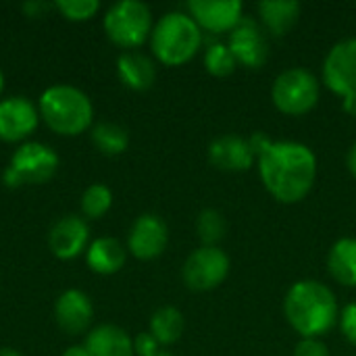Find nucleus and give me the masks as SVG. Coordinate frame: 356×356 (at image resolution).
Listing matches in <instances>:
<instances>
[{"instance_id":"obj_1","label":"nucleus","mask_w":356,"mask_h":356,"mask_svg":"<svg viewBox=\"0 0 356 356\" xmlns=\"http://www.w3.org/2000/svg\"><path fill=\"white\" fill-rule=\"evenodd\" d=\"M259 173L267 192L296 204L309 196L317 179V156L311 146L294 140H277L259 156Z\"/></svg>"},{"instance_id":"obj_2","label":"nucleus","mask_w":356,"mask_h":356,"mask_svg":"<svg viewBox=\"0 0 356 356\" xmlns=\"http://www.w3.org/2000/svg\"><path fill=\"white\" fill-rule=\"evenodd\" d=\"M284 315L300 338H321L340 321L336 294L317 280L296 282L284 298Z\"/></svg>"},{"instance_id":"obj_3","label":"nucleus","mask_w":356,"mask_h":356,"mask_svg":"<svg viewBox=\"0 0 356 356\" xmlns=\"http://www.w3.org/2000/svg\"><path fill=\"white\" fill-rule=\"evenodd\" d=\"M44 123L60 136H77L92 125L94 106L90 96L71 83H54L46 88L38 102Z\"/></svg>"},{"instance_id":"obj_4","label":"nucleus","mask_w":356,"mask_h":356,"mask_svg":"<svg viewBox=\"0 0 356 356\" xmlns=\"http://www.w3.org/2000/svg\"><path fill=\"white\" fill-rule=\"evenodd\" d=\"M202 46V29L181 10L165 13L152 27L150 48L154 56L169 67H179L196 56Z\"/></svg>"},{"instance_id":"obj_5","label":"nucleus","mask_w":356,"mask_h":356,"mask_svg":"<svg viewBox=\"0 0 356 356\" xmlns=\"http://www.w3.org/2000/svg\"><path fill=\"white\" fill-rule=\"evenodd\" d=\"M152 10L142 0L115 2L104 15V31L111 42L134 50L142 46L152 33Z\"/></svg>"},{"instance_id":"obj_6","label":"nucleus","mask_w":356,"mask_h":356,"mask_svg":"<svg viewBox=\"0 0 356 356\" xmlns=\"http://www.w3.org/2000/svg\"><path fill=\"white\" fill-rule=\"evenodd\" d=\"M321 94L319 79L302 67H290L282 71L271 86V100L275 108L290 117H302L311 113Z\"/></svg>"},{"instance_id":"obj_7","label":"nucleus","mask_w":356,"mask_h":356,"mask_svg":"<svg viewBox=\"0 0 356 356\" xmlns=\"http://www.w3.org/2000/svg\"><path fill=\"white\" fill-rule=\"evenodd\" d=\"M232 261L219 246L196 248L181 267L184 284L194 292H209L219 288L229 275Z\"/></svg>"},{"instance_id":"obj_8","label":"nucleus","mask_w":356,"mask_h":356,"mask_svg":"<svg viewBox=\"0 0 356 356\" xmlns=\"http://www.w3.org/2000/svg\"><path fill=\"white\" fill-rule=\"evenodd\" d=\"M8 169L23 184H44L58 169V154L42 142L21 144L8 163Z\"/></svg>"},{"instance_id":"obj_9","label":"nucleus","mask_w":356,"mask_h":356,"mask_svg":"<svg viewBox=\"0 0 356 356\" xmlns=\"http://www.w3.org/2000/svg\"><path fill=\"white\" fill-rule=\"evenodd\" d=\"M227 46L238 65L246 69H261L269 60V35L252 17H242V21L229 31Z\"/></svg>"},{"instance_id":"obj_10","label":"nucleus","mask_w":356,"mask_h":356,"mask_svg":"<svg viewBox=\"0 0 356 356\" xmlns=\"http://www.w3.org/2000/svg\"><path fill=\"white\" fill-rule=\"evenodd\" d=\"M323 83L338 96L356 94V38L336 42L323 58Z\"/></svg>"},{"instance_id":"obj_11","label":"nucleus","mask_w":356,"mask_h":356,"mask_svg":"<svg viewBox=\"0 0 356 356\" xmlns=\"http://www.w3.org/2000/svg\"><path fill=\"white\" fill-rule=\"evenodd\" d=\"M167 244H169V227L159 215L144 213L134 221L127 236V250L136 259L152 261L165 252Z\"/></svg>"},{"instance_id":"obj_12","label":"nucleus","mask_w":356,"mask_h":356,"mask_svg":"<svg viewBox=\"0 0 356 356\" xmlns=\"http://www.w3.org/2000/svg\"><path fill=\"white\" fill-rule=\"evenodd\" d=\"M40 111L27 96H8L0 100V140L21 142L35 131Z\"/></svg>"},{"instance_id":"obj_13","label":"nucleus","mask_w":356,"mask_h":356,"mask_svg":"<svg viewBox=\"0 0 356 356\" xmlns=\"http://www.w3.org/2000/svg\"><path fill=\"white\" fill-rule=\"evenodd\" d=\"M188 15L200 29L223 33L232 31L242 21V2L238 0H190Z\"/></svg>"},{"instance_id":"obj_14","label":"nucleus","mask_w":356,"mask_h":356,"mask_svg":"<svg viewBox=\"0 0 356 356\" xmlns=\"http://www.w3.org/2000/svg\"><path fill=\"white\" fill-rule=\"evenodd\" d=\"M90 227L83 217L67 215L60 217L48 232V246L56 259L71 261L88 250Z\"/></svg>"},{"instance_id":"obj_15","label":"nucleus","mask_w":356,"mask_h":356,"mask_svg":"<svg viewBox=\"0 0 356 356\" xmlns=\"http://www.w3.org/2000/svg\"><path fill=\"white\" fill-rule=\"evenodd\" d=\"M54 319L65 334L79 336L90 327L94 319V305L86 292L69 288L54 302Z\"/></svg>"},{"instance_id":"obj_16","label":"nucleus","mask_w":356,"mask_h":356,"mask_svg":"<svg viewBox=\"0 0 356 356\" xmlns=\"http://www.w3.org/2000/svg\"><path fill=\"white\" fill-rule=\"evenodd\" d=\"M209 161L213 167H217L221 171L238 173V171H248L254 165L257 156L248 144V138L227 134V136H219L211 142Z\"/></svg>"},{"instance_id":"obj_17","label":"nucleus","mask_w":356,"mask_h":356,"mask_svg":"<svg viewBox=\"0 0 356 356\" xmlns=\"http://www.w3.org/2000/svg\"><path fill=\"white\" fill-rule=\"evenodd\" d=\"M83 346L90 356H136L131 336L113 323H102L90 330Z\"/></svg>"},{"instance_id":"obj_18","label":"nucleus","mask_w":356,"mask_h":356,"mask_svg":"<svg viewBox=\"0 0 356 356\" xmlns=\"http://www.w3.org/2000/svg\"><path fill=\"white\" fill-rule=\"evenodd\" d=\"M261 27L267 35L282 38L286 35L300 19L302 4L298 0H263L257 6Z\"/></svg>"},{"instance_id":"obj_19","label":"nucleus","mask_w":356,"mask_h":356,"mask_svg":"<svg viewBox=\"0 0 356 356\" xmlns=\"http://www.w3.org/2000/svg\"><path fill=\"white\" fill-rule=\"evenodd\" d=\"M117 75L129 90L144 92L152 88L156 79V65L150 56L136 50H127L117 58Z\"/></svg>"},{"instance_id":"obj_20","label":"nucleus","mask_w":356,"mask_h":356,"mask_svg":"<svg viewBox=\"0 0 356 356\" xmlns=\"http://www.w3.org/2000/svg\"><path fill=\"white\" fill-rule=\"evenodd\" d=\"M127 248L115 238H98L86 250L88 267L98 275H113L123 269Z\"/></svg>"},{"instance_id":"obj_21","label":"nucleus","mask_w":356,"mask_h":356,"mask_svg":"<svg viewBox=\"0 0 356 356\" xmlns=\"http://www.w3.org/2000/svg\"><path fill=\"white\" fill-rule=\"evenodd\" d=\"M327 269L330 275L346 286L356 288V238H340L327 252Z\"/></svg>"},{"instance_id":"obj_22","label":"nucleus","mask_w":356,"mask_h":356,"mask_svg":"<svg viewBox=\"0 0 356 356\" xmlns=\"http://www.w3.org/2000/svg\"><path fill=\"white\" fill-rule=\"evenodd\" d=\"M186 330V319L179 309L175 307H161L150 317V334L161 346L175 344Z\"/></svg>"},{"instance_id":"obj_23","label":"nucleus","mask_w":356,"mask_h":356,"mask_svg":"<svg viewBox=\"0 0 356 356\" xmlns=\"http://www.w3.org/2000/svg\"><path fill=\"white\" fill-rule=\"evenodd\" d=\"M92 142L102 154L117 156V154H123L127 150L129 131L119 123L102 121V123L92 127Z\"/></svg>"},{"instance_id":"obj_24","label":"nucleus","mask_w":356,"mask_h":356,"mask_svg":"<svg viewBox=\"0 0 356 356\" xmlns=\"http://www.w3.org/2000/svg\"><path fill=\"white\" fill-rule=\"evenodd\" d=\"M196 234L202 246H219V242L227 234V223L221 211L204 209L196 217Z\"/></svg>"},{"instance_id":"obj_25","label":"nucleus","mask_w":356,"mask_h":356,"mask_svg":"<svg viewBox=\"0 0 356 356\" xmlns=\"http://www.w3.org/2000/svg\"><path fill=\"white\" fill-rule=\"evenodd\" d=\"M113 207V190L104 184H92L81 194V213L86 219H100Z\"/></svg>"},{"instance_id":"obj_26","label":"nucleus","mask_w":356,"mask_h":356,"mask_svg":"<svg viewBox=\"0 0 356 356\" xmlns=\"http://www.w3.org/2000/svg\"><path fill=\"white\" fill-rule=\"evenodd\" d=\"M204 67L211 75L215 77H227L236 71L238 67V60L234 56V52L229 50L227 44L223 42H213L207 46V52H204Z\"/></svg>"},{"instance_id":"obj_27","label":"nucleus","mask_w":356,"mask_h":356,"mask_svg":"<svg viewBox=\"0 0 356 356\" xmlns=\"http://www.w3.org/2000/svg\"><path fill=\"white\" fill-rule=\"evenodd\" d=\"M56 8L71 21H88L98 13L100 2L98 0H58Z\"/></svg>"},{"instance_id":"obj_28","label":"nucleus","mask_w":356,"mask_h":356,"mask_svg":"<svg viewBox=\"0 0 356 356\" xmlns=\"http://www.w3.org/2000/svg\"><path fill=\"white\" fill-rule=\"evenodd\" d=\"M340 330L344 334V338L356 346V302L346 305L342 311H340Z\"/></svg>"},{"instance_id":"obj_29","label":"nucleus","mask_w":356,"mask_h":356,"mask_svg":"<svg viewBox=\"0 0 356 356\" xmlns=\"http://www.w3.org/2000/svg\"><path fill=\"white\" fill-rule=\"evenodd\" d=\"M294 356H330V350L321 338H300L294 348Z\"/></svg>"},{"instance_id":"obj_30","label":"nucleus","mask_w":356,"mask_h":356,"mask_svg":"<svg viewBox=\"0 0 356 356\" xmlns=\"http://www.w3.org/2000/svg\"><path fill=\"white\" fill-rule=\"evenodd\" d=\"M161 344L154 340V336L150 332H142L134 338V353L138 356H154L159 355Z\"/></svg>"},{"instance_id":"obj_31","label":"nucleus","mask_w":356,"mask_h":356,"mask_svg":"<svg viewBox=\"0 0 356 356\" xmlns=\"http://www.w3.org/2000/svg\"><path fill=\"white\" fill-rule=\"evenodd\" d=\"M248 144H250V148H252V152H254V156H257V161H259V156L273 144V140H271L265 131H254V134L248 138Z\"/></svg>"},{"instance_id":"obj_32","label":"nucleus","mask_w":356,"mask_h":356,"mask_svg":"<svg viewBox=\"0 0 356 356\" xmlns=\"http://www.w3.org/2000/svg\"><path fill=\"white\" fill-rule=\"evenodd\" d=\"M346 167H348L350 175L356 179V142L350 146V150L346 154Z\"/></svg>"},{"instance_id":"obj_33","label":"nucleus","mask_w":356,"mask_h":356,"mask_svg":"<svg viewBox=\"0 0 356 356\" xmlns=\"http://www.w3.org/2000/svg\"><path fill=\"white\" fill-rule=\"evenodd\" d=\"M342 106H344V111H346L348 115L356 117V94H350V96H346V98L342 100Z\"/></svg>"},{"instance_id":"obj_34","label":"nucleus","mask_w":356,"mask_h":356,"mask_svg":"<svg viewBox=\"0 0 356 356\" xmlns=\"http://www.w3.org/2000/svg\"><path fill=\"white\" fill-rule=\"evenodd\" d=\"M63 356H90V353L86 350V346H69Z\"/></svg>"},{"instance_id":"obj_35","label":"nucleus","mask_w":356,"mask_h":356,"mask_svg":"<svg viewBox=\"0 0 356 356\" xmlns=\"http://www.w3.org/2000/svg\"><path fill=\"white\" fill-rule=\"evenodd\" d=\"M0 356H21L15 348H0Z\"/></svg>"},{"instance_id":"obj_36","label":"nucleus","mask_w":356,"mask_h":356,"mask_svg":"<svg viewBox=\"0 0 356 356\" xmlns=\"http://www.w3.org/2000/svg\"><path fill=\"white\" fill-rule=\"evenodd\" d=\"M2 88H4V73H2V69H0V94H2Z\"/></svg>"},{"instance_id":"obj_37","label":"nucleus","mask_w":356,"mask_h":356,"mask_svg":"<svg viewBox=\"0 0 356 356\" xmlns=\"http://www.w3.org/2000/svg\"><path fill=\"white\" fill-rule=\"evenodd\" d=\"M154 356H173V355H169V353H159V355H154Z\"/></svg>"}]
</instances>
